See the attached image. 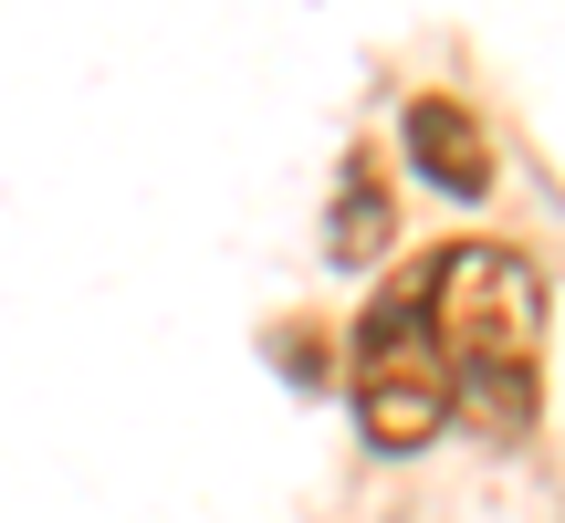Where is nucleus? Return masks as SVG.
Instances as JSON below:
<instances>
[{
  "instance_id": "obj_1",
  "label": "nucleus",
  "mask_w": 565,
  "mask_h": 523,
  "mask_svg": "<svg viewBox=\"0 0 565 523\" xmlns=\"http://www.w3.org/2000/svg\"><path fill=\"white\" fill-rule=\"evenodd\" d=\"M429 335L450 366V408L524 440L545 408V273L503 242H450L429 252Z\"/></svg>"
},
{
  "instance_id": "obj_2",
  "label": "nucleus",
  "mask_w": 565,
  "mask_h": 523,
  "mask_svg": "<svg viewBox=\"0 0 565 523\" xmlns=\"http://www.w3.org/2000/svg\"><path fill=\"white\" fill-rule=\"evenodd\" d=\"M356 429L366 450H429L450 429V366L429 335V273L387 282L377 314L356 324Z\"/></svg>"
},
{
  "instance_id": "obj_3",
  "label": "nucleus",
  "mask_w": 565,
  "mask_h": 523,
  "mask_svg": "<svg viewBox=\"0 0 565 523\" xmlns=\"http://www.w3.org/2000/svg\"><path fill=\"white\" fill-rule=\"evenodd\" d=\"M408 168H419L440 200H482V189H492V137H482V116L450 105V95H419V105H408Z\"/></svg>"
},
{
  "instance_id": "obj_4",
  "label": "nucleus",
  "mask_w": 565,
  "mask_h": 523,
  "mask_svg": "<svg viewBox=\"0 0 565 523\" xmlns=\"http://www.w3.org/2000/svg\"><path fill=\"white\" fill-rule=\"evenodd\" d=\"M377 252H387V179L356 158L345 189H335V221H324V262H335V273H366Z\"/></svg>"
}]
</instances>
